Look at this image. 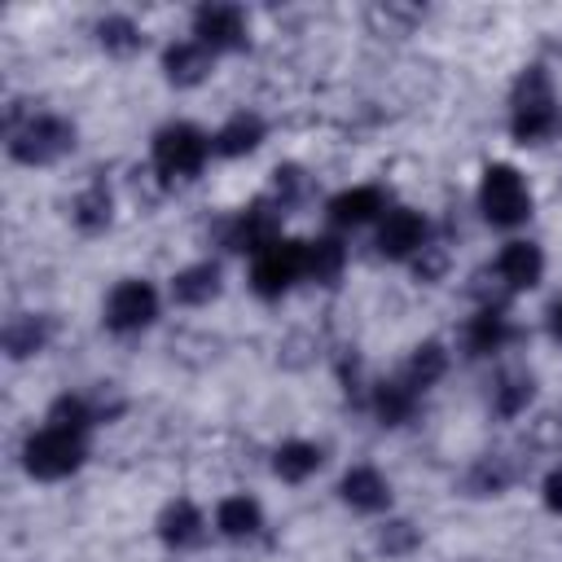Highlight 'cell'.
I'll return each mask as SVG.
<instances>
[{
    "mask_svg": "<svg viewBox=\"0 0 562 562\" xmlns=\"http://www.w3.org/2000/svg\"><path fill=\"white\" fill-rule=\"evenodd\" d=\"M272 193H277V206H294L303 193H307V180L299 167H277L272 171Z\"/></svg>",
    "mask_w": 562,
    "mask_h": 562,
    "instance_id": "30",
    "label": "cell"
},
{
    "mask_svg": "<svg viewBox=\"0 0 562 562\" xmlns=\"http://www.w3.org/2000/svg\"><path fill=\"white\" fill-rule=\"evenodd\" d=\"M509 321H505V312L501 307H483L474 321H470V329H465V347H470V356H492V351H501L505 342H509Z\"/></svg>",
    "mask_w": 562,
    "mask_h": 562,
    "instance_id": "19",
    "label": "cell"
},
{
    "mask_svg": "<svg viewBox=\"0 0 562 562\" xmlns=\"http://www.w3.org/2000/svg\"><path fill=\"white\" fill-rule=\"evenodd\" d=\"M540 272H544V255L536 241H509L501 255H496V277L509 285V290H531L540 285Z\"/></svg>",
    "mask_w": 562,
    "mask_h": 562,
    "instance_id": "10",
    "label": "cell"
},
{
    "mask_svg": "<svg viewBox=\"0 0 562 562\" xmlns=\"http://www.w3.org/2000/svg\"><path fill=\"white\" fill-rule=\"evenodd\" d=\"M211 154V140L193 127V123H167L158 136H154V167L162 180H189L202 171Z\"/></svg>",
    "mask_w": 562,
    "mask_h": 562,
    "instance_id": "6",
    "label": "cell"
},
{
    "mask_svg": "<svg viewBox=\"0 0 562 562\" xmlns=\"http://www.w3.org/2000/svg\"><path fill=\"white\" fill-rule=\"evenodd\" d=\"M544 505H549L553 514H562V470H553V474L544 479Z\"/></svg>",
    "mask_w": 562,
    "mask_h": 562,
    "instance_id": "31",
    "label": "cell"
},
{
    "mask_svg": "<svg viewBox=\"0 0 562 562\" xmlns=\"http://www.w3.org/2000/svg\"><path fill=\"white\" fill-rule=\"evenodd\" d=\"M378 250L386 259H408V255H422L426 250V220L408 206L400 211H386L382 228H378Z\"/></svg>",
    "mask_w": 562,
    "mask_h": 562,
    "instance_id": "9",
    "label": "cell"
},
{
    "mask_svg": "<svg viewBox=\"0 0 562 562\" xmlns=\"http://www.w3.org/2000/svg\"><path fill=\"white\" fill-rule=\"evenodd\" d=\"M220 294V268L215 263H193L184 272L171 277V299L184 303V307H198V303H211Z\"/></svg>",
    "mask_w": 562,
    "mask_h": 562,
    "instance_id": "18",
    "label": "cell"
},
{
    "mask_svg": "<svg viewBox=\"0 0 562 562\" xmlns=\"http://www.w3.org/2000/svg\"><path fill=\"white\" fill-rule=\"evenodd\" d=\"M215 527L228 540H246V536H255L263 527V509L250 496H224L220 509H215Z\"/></svg>",
    "mask_w": 562,
    "mask_h": 562,
    "instance_id": "16",
    "label": "cell"
},
{
    "mask_svg": "<svg viewBox=\"0 0 562 562\" xmlns=\"http://www.w3.org/2000/svg\"><path fill=\"white\" fill-rule=\"evenodd\" d=\"M263 132H268V127H263V119L241 110V114H233V119L215 132L211 149H215V154H224V158H241V154H255V149L263 145Z\"/></svg>",
    "mask_w": 562,
    "mask_h": 562,
    "instance_id": "14",
    "label": "cell"
},
{
    "mask_svg": "<svg viewBox=\"0 0 562 562\" xmlns=\"http://www.w3.org/2000/svg\"><path fill=\"white\" fill-rule=\"evenodd\" d=\"M92 422H97V408H92L83 395H61V400H53V408H48V426H57V430L83 435Z\"/></svg>",
    "mask_w": 562,
    "mask_h": 562,
    "instance_id": "27",
    "label": "cell"
},
{
    "mask_svg": "<svg viewBox=\"0 0 562 562\" xmlns=\"http://www.w3.org/2000/svg\"><path fill=\"white\" fill-rule=\"evenodd\" d=\"M110 211H114V193L105 189V180H92L79 198H75V224L83 233H97L110 224Z\"/></svg>",
    "mask_w": 562,
    "mask_h": 562,
    "instance_id": "22",
    "label": "cell"
},
{
    "mask_svg": "<svg viewBox=\"0 0 562 562\" xmlns=\"http://www.w3.org/2000/svg\"><path fill=\"white\" fill-rule=\"evenodd\" d=\"M193 40L211 53H233L246 44V18L233 4H202L193 13Z\"/></svg>",
    "mask_w": 562,
    "mask_h": 562,
    "instance_id": "8",
    "label": "cell"
},
{
    "mask_svg": "<svg viewBox=\"0 0 562 562\" xmlns=\"http://www.w3.org/2000/svg\"><path fill=\"white\" fill-rule=\"evenodd\" d=\"M44 342H48V325H44V316H13L9 329H4V351H9L13 360L40 351Z\"/></svg>",
    "mask_w": 562,
    "mask_h": 562,
    "instance_id": "26",
    "label": "cell"
},
{
    "mask_svg": "<svg viewBox=\"0 0 562 562\" xmlns=\"http://www.w3.org/2000/svg\"><path fill=\"white\" fill-rule=\"evenodd\" d=\"M211 57H215V53L202 48L198 40H180V44H171V48L162 53V70H167V79H171L176 88H193V83L206 79Z\"/></svg>",
    "mask_w": 562,
    "mask_h": 562,
    "instance_id": "13",
    "label": "cell"
},
{
    "mask_svg": "<svg viewBox=\"0 0 562 562\" xmlns=\"http://www.w3.org/2000/svg\"><path fill=\"white\" fill-rule=\"evenodd\" d=\"M97 40H101L110 53H132V48L140 44V26H136L132 18H123V13H110V18L97 22Z\"/></svg>",
    "mask_w": 562,
    "mask_h": 562,
    "instance_id": "28",
    "label": "cell"
},
{
    "mask_svg": "<svg viewBox=\"0 0 562 562\" xmlns=\"http://www.w3.org/2000/svg\"><path fill=\"white\" fill-rule=\"evenodd\" d=\"M321 448L316 443H307V439H290V443H281L277 452H272V470L285 479V483H303V479H312L316 470H321Z\"/></svg>",
    "mask_w": 562,
    "mask_h": 562,
    "instance_id": "21",
    "label": "cell"
},
{
    "mask_svg": "<svg viewBox=\"0 0 562 562\" xmlns=\"http://www.w3.org/2000/svg\"><path fill=\"white\" fill-rule=\"evenodd\" d=\"M22 465L35 479H66L83 465V435L44 426L22 443Z\"/></svg>",
    "mask_w": 562,
    "mask_h": 562,
    "instance_id": "4",
    "label": "cell"
},
{
    "mask_svg": "<svg viewBox=\"0 0 562 562\" xmlns=\"http://www.w3.org/2000/svg\"><path fill=\"white\" fill-rule=\"evenodd\" d=\"M549 329H553V338H562V299H558L553 312H549Z\"/></svg>",
    "mask_w": 562,
    "mask_h": 562,
    "instance_id": "32",
    "label": "cell"
},
{
    "mask_svg": "<svg viewBox=\"0 0 562 562\" xmlns=\"http://www.w3.org/2000/svg\"><path fill=\"white\" fill-rule=\"evenodd\" d=\"M413 408H417V391H413L404 378L373 386V413H378L382 426H404V422L413 417Z\"/></svg>",
    "mask_w": 562,
    "mask_h": 562,
    "instance_id": "20",
    "label": "cell"
},
{
    "mask_svg": "<svg viewBox=\"0 0 562 562\" xmlns=\"http://www.w3.org/2000/svg\"><path fill=\"white\" fill-rule=\"evenodd\" d=\"M202 514H198V505L193 501H171L167 509H162V518H158V536L171 544V549H184V544H198L202 540Z\"/></svg>",
    "mask_w": 562,
    "mask_h": 562,
    "instance_id": "17",
    "label": "cell"
},
{
    "mask_svg": "<svg viewBox=\"0 0 562 562\" xmlns=\"http://www.w3.org/2000/svg\"><path fill=\"white\" fill-rule=\"evenodd\" d=\"M154 316H158V294L149 281H136V277L119 281L105 299V329H114V334H136Z\"/></svg>",
    "mask_w": 562,
    "mask_h": 562,
    "instance_id": "7",
    "label": "cell"
},
{
    "mask_svg": "<svg viewBox=\"0 0 562 562\" xmlns=\"http://www.w3.org/2000/svg\"><path fill=\"white\" fill-rule=\"evenodd\" d=\"M514 114H509V132L518 145H544L549 136L562 132V105L549 88V75L540 66H527L522 79L514 83Z\"/></svg>",
    "mask_w": 562,
    "mask_h": 562,
    "instance_id": "1",
    "label": "cell"
},
{
    "mask_svg": "<svg viewBox=\"0 0 562 562\" xmlns=\"http://www.w3.org/2000/svg\"><path fill=\"white\" fill-rule=\"evenodd\" d=\"M224 241H228L233 250H250V255H259L268 241H277V211H268L263 202H255L250 211H241V215L228 224Z\"/></svg>",
    "mask_w": 562,
    "mask_h": 562,
    "instance_id": "12",
    "label": "cell"
},
{
    "mask_svg": "<svg viewBox=\"0 0 562 562\" xmlns=\"http://www.w3.org/2000/svg\"><path fill=\"white\" fill-rule=\"evenodd\" d=\"M443 369H448V351H443L439 342H422V347H413V356H408L404 382H408L413 391H426L430 382L443 378Z\"/></svg>",
    "mask_w": 562,
    "mask_h": 562,
    "instance_id": "24",
    "label": "cell"
},
{
    "mask_svg": "<svg viewBox=\"0 0 562 562\" xmlns=\"http://www.w3.org/2000/svg\"><path fill=\"white\" fill-rule=\"evenodd\" d=\"M299 277H307V241L277 237L250 263V285L259 299H281Z\"/></svg>",
    "mask_w": 562,
    "mask_h": 562,
    "instance_id": "3",
    "label": "cell"
},
{
    "mask_svg": "<svg viewBox=\"0 0 562 562\" xmlns=\"http://www.w3.org/2000/svg\"><path fill=\"white\" fill-rule=\"evenodd\" d=\"M338 492H342V501H347L351 509H360V514H382V509L391 505V487H386V479H382L373 465L347 470L342 483H338Z\"/></svg>",
    "mask_w": 562,
    "mask_h": 562,
    "instance_id": "11",
    "label": "cell"
},
{
    "mask_svg": "<svg viewBox=\"0 0 562 562\" xmlns=\"http://www.w3.org/2000/svg\"><path fill=\"white\" fill-rule=\"evenodd\" d=\"M531 395H536L531 373H501L496 386H492V408H496L501 417H518V413L531 404Z\"/></svg>",
    "mask_w": 562,
    "mask_h": 562,
    "instance_id": "25",
    "label": "cell"
},
{
    "mask_svg": "<svg viewBox=\"0 0 562 562\" xmlns=\"http://www.w3.org/2000/svg\"><path fill=\"white\" fill-rule=\"evenodd\" d=\"M342 263H347V250H342L338 237H316V241H307V277H312V281L334 285L338 272H342Z\"/></svg>",
    "mask_w": 562,
    "mask_h": 562,
    "instance_id": "23",
    "label": "cell"
},
{
    "mask_svg": "<svg viewBox=\"0 0 562 562\" xmlns=\"http://www.w3.org/2000/svg\"><path fill=\"white\" fill-rule=\"evenodd\" d=\"M479 206H483L487 224L514 228V224H522L531 215V193H527L522 176L509 162H492L483 171V184H479Z\"/></svg>",
    "mask_w": 562,
    "mask_h": 562,
    "instance_id": "2",
    "label": "cell"
},
{
    "mask_svg": "<svg viewBox=\"0 0 562 562\" xmlns=\"http://www.w3.org/2000/svg\"><path fill=\"white\" fill-rule=\"evenodd\" d=\"M378 211H382V189H373V184H356V189H342V193L329 202V220H334L338 228H356V224H369Z\"/></svg>",
    "mask_w": 562,
    "mask_h": 562,
    "instance_id": "15",
    "label": "cell"
},
{
    "mask_svg": "<svg viewBox=\"0 0 562 562\" xmlns=\"http://www.w3.org/2000/svg\"><path fill=\"white\" fill-rule=\"evenodd\" d=\"M66 149H75V127L66 119H57V114H35V119L9 127V154L18 162L40 167V162L61 158Z\"/></svg>",
    "mask_w": 562,
    "mask_h": 562,
    "instance_id": "5",
    "label": "cell"
},
{
    "mask_svg": "<svg viewBox=\"0 0 562 562\" xmlns=\"http://www.w3.org/2000/svg\"><path fill=\"white\" fill-rule=\"evenodd\" d=\"M509 483V465L501 461V457H483L479 465H474V474H470V487L479 492V496H487V492H501Z\"/></svg>",
    "mask_w": 562,
    "mask_h": 562,
    "instance_id": "29",
    "label": "cell"
}]
</instances>
